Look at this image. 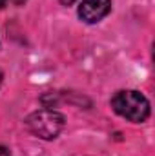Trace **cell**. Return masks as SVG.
Listing matches in <instances>:
<instances>
[{"label":"cell","mask_w":155,"mask_h":156,"mask_svg":"<svg viewBox=\"0 0 155 156\" xmlns=\"http://www.w3.org/2000/svg\"><path fill=\"white\" fill-rule=\"evenodd\" d=\"M112 107L117 115L124 116L130 122H144L150 116V102L139 91H119L112 98Z\"/></svg>","instance_id":"1"},{"label":"cell","mask_w":155,"mask_h":156,"mask_svg":"<svg viewBox=\"0 0 155 156\" xmlns=\"http://www.w3.org/2000/svg\"><path fill=\"white\" fill-rule=\"evenodd\" d=\"M26 125L35 136L42 140H53L64 129V116L53 109H40L28 116Z\"/></svg>","instance_id":"2"},{"label":"cell","mask_w":155,"mask_h":156,"mask_svg":"<svg viewBox=\"0 0 155 156\" xmlns=\"http://www.w3.org/2000/svg\"><path fill=\"white\" fill-rule=\"evenodd\" d=\"M110 11H112V0H82L78 5V16L88 24L102 20Z\"/></svg>","instance_id":"3"},{"label":"cell","mask_w":155,"mask_h":156,"mask_svg":"<svg viewBox=\"0 0 155 156\" xmlns=\"http://www.w3.org/2000/svg\"><path fill=\"white\" fill-rule=\"evenodd\" d=\"M6 4H15V5H22L26 0H4Z\"/></svg>","instance_id":"4"},{"label":"cell","mask_w":155,"mask_h":156,"mask_svg":"<svg viewBox=\"0 0 155 156\" xmlns=\"http://www.w3.org/2000/svg\"><path fill=\"white\" fill-rule=\"evenodd\" d=\"M0 156H9V151L6 147H2V145H0Z\"/></svg>","instance_id":"5"},{"label":"cell","mask_w":155,"mask_h":156,"mask_svg":"<svg viewBox=\"0 0 155 156\" xmlns=\"http://www.w3.org/2000/svg\"><path fill=\"white\" fill-rule=\"evenodd\" d=\"M60 2H62V4H71L73 0H60Z\"/></svg>","instance_id":"6"},{"label":"cell","mask_w":155,"mask_h":156,"mask_svg":"<svg viewBox=\"0 0 155 156\" xmlns=\"http://www.w3.org/2000/svg\"><path fill=\"white\" fill-rule=\"evenodd\" d=\"M2 78H4V75H2V71H0V85H2Z\"/></svg>","instance_id":"7"}]
</instances>
